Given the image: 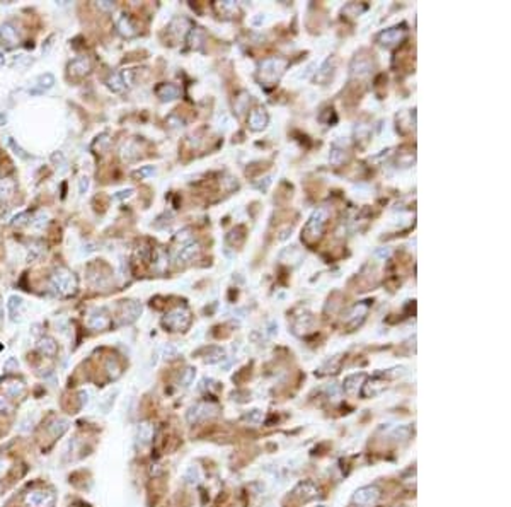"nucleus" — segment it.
<instances>
[{
  "label": "nucleus",
  "instance_id": "f257e3e1",
  "mask_svg": "<svg viewBox=\"0 0 511 507\" xmlns=\"http://www.w3.org/2000/svg\"><path fill=\"white\" fill-rule=\"evenodd\" d=\"M48 287L58 297H70L77 292L79 282H77V277L72 270H68L67 266H58L50 275Z\"/></svg>",
  "mask_w": 511,
  "mask_h": 507
},
{
  "label": "nucleus",
  "instance_id": "f03ea898",
  "mask_svg": "<svg viewBox=\"0 0 511 507\" xmlns=\"http://www.w3.org/2000/svg\"><path fill=\"white\" fill-rule=\"evenodd\" d=\"M329 216L331 212L327 207H319L317 210H313L312 216L309 217V220L304 225V232H302V239L307 244H313V242H317L322 238Z\"/></svg>",
  "mask_w": 511,
  "mask_h": 507
},
{
  "label": "nucleus",
  "instance_id": "7ed1b4c3",
  "mask_svg": "<svg viewBox=\"0 0 511 507\" xmlns=\"http://www.w3.org/2000/svg\"><path fill=\"white\" fill-rule=\"evenodd\" d=\"M288 67V62L285 58H266L259 63L257 67V79L263 86L266 87H273L278 80L281 79V75L285 73Z\"/></svg>",
  "mask_w": 511,
  "mask_h": 507
},
{
  "label": "nucleus",
  "instance_id": "20e7f679",
  "mask_svg": "<svg viewBox=\"0 0 511 507\" xmlns=\"http://www.w3.org/2000/svg\"><path fill=\"white\" fill-rule=\"evenodd\" d=\"M191 321L193 316L189 309L184 306H178V308L165 313V316L162 318V326L167 328L169 332H186L191 326Z\"/></svg>",
  "mask_w": 511,
  "mask_h": 507
},
{
  "label": "nucleus",
  "instance_id": "39448f33",
  "mask_svg": "<svg viewBox=\"0 0 511 507\" xmlns=\"http://www.w3.org/2000/svg\"><path fill=\"white\" fill-rule=\"evenodd\" d=\"M200 249L201 248H200V244L195 239L181 242L172 251V262H174V265H186V263L195 262V258H198L200 255Z\"/></svg>",
  "mask_w": 511,
  "mask_h": 507
},
{
  "label": "nucleus",
  "instance_id": "423d86ee",
  "mask_svg": "<svg viewBox=\"0 0 511 507\" xmlns=\"http://www.w3.org/2000/svg\"><path fill=\"white\" fill-rule=\"evenodd\" d=\"M218 411V407L210 401H200V403L193 405L188 411H186V420L189 424H201V422L208 420V418L215 417Z\"/></svg>",
  "mask_w": 511,
  "mask_h": 507
},
{
  "label": "nucleus",
  "instance_id": "0eeeda50",
  "mask_svg": "<svg viewBox=\"0 0 511 507\" xmlns=\"http://www.w3.org/2000/svg\"><path fill=\"white\" fill-rule=\"evenodd\" d=\"M112 319L111 314L108 313L106 308H96L92 311H89L86 318V326L89 330H94V332H104L111 326Z\"/></svg>",
  "mask_w": 511,
  "mask_h": 507
},
{
  "label": "nucleus",
  "instance_id": "6e6552de",
  "mask_svg": "<svg viewBox=\"0 0 511 507\" xmlns=\"http://www.w3.org/2000/svg\"><path fill=\"white\" fill-rule=\"evenodd\" d=\"M382 497V490L377 485H366L353 494V502L359 507H373Z\"/></svg>",
  "mask_w": 511,
  "mask_h": 507
},
{
  "label": "nucleus",
  "instance_id": "1a4fd4ad",
  "mask_svg": "<svg viewBox=\"0 0 511 507\" xmlns=\"http://www.w3.org/2000/svg\"><path fill=\"white\" fill-rule=\"evenodd\" d=\"M142 314V304L138 301H123L118 311V323L119 325H132Z\"/></svg>",
  "mask_w": 511,
  "mask_h": 507
},
{
  "label": "nucleus",
  "instance_id": "9d476101",
  "mask_svg": "<svg viewBox=\"0 0 511 507\" xmlns=\"http://www.w3.org/2000/svg\"><path fill=\"white\" fill-rule=\"evenodd\" d=\"M24 501L29 507H53L55 506V494L51 490L36 488V490L27 492Z\"/></svg>",
  "mask_w": 511,
  "mask_h": 507
},
{
  "label": "nucleus",
  "instance_id": "9b49d317",
  "mask_svg": "<svg viewBox=\"0 0 511 507\" xmlns=\"http://www.w3.org/2000/svg\"><path fill=\"white\" fill-rule=\"evenodd\" d=\"M407 31L404 26H396V27H390V29H385L382 31V33L377 36V41H378L382 47H387V48H392L396 47V45H399L400 41H404V38H406Z\"/></svg>",
  "mask_w": 511,
  "mask_h": 507
},
{
  "label": "nucleus",
  "instance_id": "f8f14e48",
  "mask_svg": "<svg viewBox=\"0 0 511 507\" xmlns=\"http://www.w3.org/2000/svg\"><path fill=\"white\" fill-rule=\"evenodd\" d=\"M293 497L304 502L313 501V499L319 497V487L312 480H304L300 483H297V487L293 488Z\"/></svg>",
  "mask_w": 511,
  "mask_h": 507
},
{
  "label": "nucleus",
  "instance_id": "ddd939ff",
  "mask_svg": "<svg viewBox=\"0 0 511 507\" xmlns=\"http://www.w3.org/2000/svg\"><path fill=\"white\" fill-rule=\"evenodd\" d=\"M368 309H370L368 301L359 302V304L353 306V309H351V311L348 313V316H346V325H348V328H350V330L358 328V326L361 325L363 321H365L366 314H368Z\"/></svg>",
  "mask_w": 511,
  "mask_h": 507
},
{
  "label": "nucleus",
  "instance_id": "4468645a",
  "mask_svg": "<svg viewBox=\"0 0 511 507\" xmlns=\"http://www.w3.org/2000/svg\"><path fill=\"white\" fill-rule=\"evenodd\" d=\"M313 325H315V319L313 316L310 314L309 311L300 313L298 316H295L293 323H291V328L297 335H307L313 330Z\"/></svg>",
  "mask_w": 511,
  "mask_h": 507
},
{
  "label": "nucleus",
  "instance_id": "2eb2a0df",
  "mask_svg": "<svg viewBox=\"0 0 511 507\" xmlns=\"http://www.w3.org/2000/svg\"><path fill=\"white\" fill-rule=\"evenodd\" d=\"M90 69H92V65H90V60L87 56H77L68 63V73L72 77H77V79L86 77L90 72Z\"/></svg>",
  "mask_w": 511,
  "mask_h": 507
},
{
  "label": "nucleus",
  "instance_id": "dca6fc26",
  "mask_svg": "<svg viewBox=\"0 0 511 507\" xmlns=\"http://www.w3.org/2000/svg\"><path fill=\"white\" fill-rule=\"evenodd\" d=\"M387 388V379L382 374H377L370 379L366 385H363V396L365 398H373L377 394H380L383 389Z\"/></svg>",
  "mask_w": 511,
  "mask_h": 507
},
{
  "label": "nucleus",
  "instance_id": "f3484780",
  "mask_svg": "<svg viewBox=\"0 0 511 507\" xmlns=\"http://www.w3.org/2000/svg\"><path fill=\"white\" fill-rule=\"evenodd\" d=\"M0 388H2V391L7 394V396L10 398H21L24 394V391H26V386H24V383L21 381V379H16V378H7L2 381V385H0Z\"/></svg>",
  "mask_w": 511,
  "mask_h": 507
},
{
  "label": "nucleus",
  "instance_id": "a211bd4d",
  "mask_svg": "<svg viewBox=\"0 0 511 507\" xmlns=\"http://www.w3.org/2000/svg\"><path fill=\"white\" fill-rule=\"evenodd\" d=\"M0 40H2V45L5 43V47L12 48L19 43V34H17V29L12 23H2L0 24Z\"/></svg>",
  "mask_w": 511,
  "mask_h": 507
},
{
  "label": "nucleus",
  "instance_id": "6ab92c4d",
  "mask_svg": "<svg viewBox=\"0 0 511 507\" xmlns=\"http://www.w3.org/2000/svg\"><path fill=\"white\" fill-rule=\"evenodd\" d=\"M365 378H366V374H363V372H356V374L348 376V378L343 381V391L346 394H350V396L356 394L359 389L363 388V381H365Z\"/></svg>",
  "mask_w": 511,
  "mask_h": 507
},
{
  "label": "nucleus",
  "instance_id": "aec40b11",
  "mask_svg": "<svg viewBox=\"0 0 511 507\" xmlns=\"http://www.w3.org/2000/svg\"><path fill=\"white\" fill-rule=\"evenodd\" d=\"M267 121H269V115H267V111L264 110V108H256V110L251 111V115H249V126H251L252 130H256V132L266 128Z\"/></svg>",
  "mask_w": 511,
  "mask_h": 507
},
{
  "label": "nucleus",
  "instance_id": "412c9836",
  "mask_svg": "<svg viewBox=\"0 0 511 507\" xmlns=\"http://www.w3.org/2000/svg\"><path fill=\"white\" fill-rule=\"evenodd\" d=\"M372 69H373L372 60L366 58V56H356V58L353 60V63H351V73L356 77L368 75V73L372 72Z\"/></svg>",
  "mask_w": 511,
  "mask_h": 507
},
{
  "label": "nucleus",
  "instance_id": "4be33fe9",
  "mask_svg": "<svg viewBox=\"0 0 511 507\" xmlns=\"http://www.w3.org/2000/svg\"><path fill=\"white\" fill-rule=\"evenodd\" d=\"M119 156H121L123 163H133L140 157V149L136 145V142L128 140V142H123V145L119 147Z\"/></svg>",
  "mask_w": 511,
  "mask_h": 507
},
{
  "label": "nucleus",
  "instance_id": "5701e85b",
  "mask_svg": "<svg viewBox=\"0 0 511 507\" xmlns=\"http://www.w3.org/2000/svg\"><path fill=\"white\" fill-rule=\"evenodd\" d=\"M334 69H336V60H334V58H327L326 62L322 63V67H320V69L317 70V73H315V77H313V80H315V82H319V84H322V86H324V84L329 82V79L333 77Z\"/></svg>",
  "mask_w": 511,
  "mask_h": 507
},
{
  "label": "nucleus",
  "instance_id": "b1692460",
  "mask_svg": "<svg viewBox=\"0 0 511 507\" xmlns=\"http://www.w3.org/2000/svg\"><path fill=\"white\" fill-rule=\"evenodd\" d=\"M36 348L40 350V354L46 355V357H55L58 354V343L51 337H41L36 343Z\"/></svg>",
  "mask_w": 511,
  "mask_h": 507
},
{
  "label": "nucleus",
  "instance_id": "393cba45",
  "mask_svg": "<svg viewBox=\"0 0 511 507\" xmlns=\"http://www.w3.org/2000/svg\"><path fill=\"white\" fill-rule=\"evenodd\" d=\"M188 31H189V23L184 17H176V19H172L171 24H169V33L178 38V40H182V38L188 34Z\"/></svg>",
  "mask_w": 511,
  "mask_h": 507
},
{
  "label": "nucleus",
  "instance_id": "a878e982",
  "mask_svg": "<svg viewBox=\"0 0 511 507\" xmlns=\"http://www.w3.org/2000/svg\"><path fill=\"white\" fill-rule=\"evenodd\" d=\"M155 93H157V97L160 101H172L178 99L179 94H181V89L176 84H160Z\"/></svg>",
  "mask_w": 511,
  "mask_h": 507
},
{
  "label": "nucleus",
  "instance_id": "bb28decb",
  "mask_svg": "<svg viewBox=\"0 0 511 507\" xmlns=\"http://www.w3.org/2000/svg\"><path fill=\"white\" fill-rule=\"evenodd\" d=\"M17 188V183L14 178H2L0 179V203L9 202L14 196Z\"/></svg>",
  "mask_w": 511,
  "mask_h": 507
},
{
  "label": "nucleus",
  "instance_id": "cd10ccee",
  "mask_svg": "<svg viewBox=\"0 0 511 507\" xmlns=\"http://www.w3.org/2000/svg\"><path fill=\"white\" fill-rule=\"evenodd\" d=\"M22 308H24L22 297H19V295H10L9 301H7V309H9L10 321L12 323L21 321V311H22Z\"/></svg>",
  "mask_w": 511,
  "mask_h": 507
},
{
  "label": "nucleus",
  "instance_id": "c85d7f7f",
  "mask_svg": "<svg viewBox=\"0 0 511 507\" xmlns=\"http://www.w3.org/2000/svg\"><path fill=\"white\" fill-rule=\"evenodd\" d=\"M150 263L155 268V272H164L169 265V255L162 248H155L150 256Z\"/></svg>",
  "mask_w": 511,
  "mask_h": 507
},
{
  "label": "nucleus",
  "instance_id": "c756f323",
  "mask_svg": "<svg viewBox=\"0 0 511 507\" xmlns=\"http://www.w3.org/2000/svg\"><path fill=\"white\" fill-rule=\"evenodd\" d=\"M106 84H108L109 91H112V93H125V91L128 89V86H126L125 82V77H123V72H111L108 80H106Z\"/></svg>",
  "mask_w": 511,
  "mask_h": 507
},
{
  "label": "nucleus",
  "instance_id": "7c9ffc66",
  "mask_svg": "<svg viewBox=\"0 0 511 507\" xmlns=\"http://www.w3.org/2000/svg\"><path fill=\"white\" fill-rule=\"evenodd\" d=\"M154 439V425L150 422H142L136 427V441L140 444H149Z\"/></svg>",
  "mask_w": 511,
  "mask_h": 507
},
{
  "label": "nucleus",
  "instance_id": "2f4dec72",
  "mask_svg": "<svg viewBox=\"0 0 511 507\" xmlns=\"http://www.w3.org/2000/svg\"><path fill=\"white\" fill-rule=\"evenodd\" d=\"M116 27H118L119 34H121V36H125V38H132V36H135V34H136L135 26H133L132 19H130L128 16L118 17V21H116Z\"/></svg>",
  "mask_w": 511,
  "mask_h": 507
},
{
  "label": "nucleus",
  "instance_id": "473e14b6",
  "mask_svg": "<svg viewBox=\"0 0 511 507\" xmlns=\"http://www.w3.org/2000/svg\"><path fill=\"white\" fill-rule=\"evenodd\" d=\"M67 431H68V420L67 418H53L51 424L48 425V432L51 434V437H60Z\"/></svg>",
  "mask_w": 511,
  "mask_h": 507
},
{
  "label": "nucleus",
  "instance_id": "72a5a7b5",
  "mask_svg": "<svg viewBox=\"0 0 511 507\" xmlns=\"http://www.w3.org/2000/svg\"><path fill=\"white\" fill-rule=\"evenodd\" d=\"M55 84H56V80H55V75H53L51 72H44V73H41V75L36 79L38 91H41V93H43V91L51 89V87L55 86Z\"/></svg>",
  "mask_w": 511,
  "mask_h": 507
},
{
  "label": "nucleus",
  "instance_id": "f704fd0d",
  "mask_svg": "<svg viewBox=\"0 0 511 507\" xmlns=\"http://www.w3.org/2000/svg\"><path fill=\"white\" fill-rule=\"evenodd\" d=\"M223 359V348L220 347H210L204 354V362L206 364H217Z\"/></svg>",
  "mask_w": 511,
  "mask_h": 507
},
{
  "label": "nucleus",
  "instance_id": "c9c22d12",
  "mask_svg": "<svg viewBox=\"0 0 511 507\" xmlns=\"http://www.w3.org/2000/svg\"><path fill=\"white\" fill-rule=\"evenodd\" d=\"M196 378V371L193 367H186L184 371L181 372V378H179V386H182V388H188V386L193 385V381H195Z\"/></svg>",
  "mask_w": 511,
  "mask_h": 507
},
{
  "label": "nucleus",
  "instance_id": "e433bc0d",
  "mask_svg": "<svg viewBox=\"0 0 511 507\" xmlns=\"http://www.w3.org/2000/svg\"><path fill=\"white\" fill-rule=\"evenodd\" d=\"M344 161H346V152H344V149H341V147H337L336 144H334L333 149H331V163H333L334 166H341Z\"/></svg>",
  "mask_w": 511,
  "mask_h": 507
},
{
  "label": "nucleus",
  "instance_id": "4c0bfd02",
  "mask_svg": "<svg viewBox=\"0 0 511 507\" xmlns=\"http://www.w3.org/2000/svg\"><path fill=\"white\" fill-rule=\"evenodd\" d=\"M106 371H108L111 379H118L119 376H121V365L118 364L116 359H108V361H106Z\"/></svg>",
  "mask_w": 511,
  "mask_h": 507
},
{
  "label": "nucleus",
  "instance_id": "58836bf2",
  "mask_svg": "<svg viewBox=\"0 0 511 507\" xmlns=\"http://www.w3.org/2000/svg\"><path fill=\"white\" fill-rule=\"evenodd\" d=\"M7 144H9V147H10V149H12V152L16 154V156L19 157V159H22V161L31 159V156L26 152V150L22 149V147L19 145V144L16 142V139H12V137H9V139H7Z\"/></svg>",
  "mask_w": 511,
  "mask_h": 507
},
{
  "label": "nucleus",
  "instance_id": "ea45409f",
  "mask_svg": "<svg viewBox=\"0 0 511 507\" xmlns=\"http://www.w3.org/2000/svg\"><path fill=\"white\" fill-rule=\"evenodd\" d=\"M249 101H251V96H249L247 93H242L239 97H235V111H237V115H242L245 110H247L249 106Z\"/></svg>",
  "mask_w": 511,
  "mask_h": 507
},
{
  "label": "nucleus",
  "instance_id": "a19ab883",
  "mask_svg": "<svg viewBox=\"0 0 511 507\" xmlns=\"http://www.w3.org/2000/svg\"><path fill=\"white\" fill-rule=\"evenodd\" d=\"M31 219H33V216H31L29 212H21V214H17V216L12 217L10 224H12L14 227H22V225H26V224H31Z\"/></svg>",
  "mask_w": 511,
  "mask_h": 507
},
{
  "label": "nucleus",
  "instance_id": "79ce46f5",
  "mask_svg": "<svg viewBox=\"0 0 511 507\" xmlns=\"http://www.w3.org/2000/svg\"><path fill=\"white\" fill-rule=\"evenodd\" d=\"M242 420L247 422L249 425H259L263 422V411L261 410H251L242 417Z\"/></svg>",
  "mask_w": 511,
  "mask_h": 507
},
{
  "label": "nucleus",
  "instance_id": "37998d69",
  "mask_svg": "<svg viewBox=\"0 0 511 507\" xmlns=\"http://www.w3.org/2000/svg\"><path fill=\"white\" fill-rule=\"evenodd\" d=\"M184 480L188 485H196L200 482V470L196 466H191L188 468V471H186L184 475Z\"/></svg>",
  "mask_w": 511,
  "mask_h": 507
},
{
  "label": "nucleus",
  "instance_id": "c03bdc74",
  "mask_svg": "<svg viewBox=\"0 0 511 507\" xmlns=\"http://www.w3.org/2000/svg\"><path fill=\"white\" fill-rule=\"evenodd\" d=\"M154 172H155L154 166H142L140 169H136V171H133L132 176H133V178H136V179H145V178H150Z\"/></svg>",
  "mask_w": 511,
  "mask_h": 507
},
{
  "label": "nucleus",
  "instance_id": "a18cd8bd",
  "mask_svg": "<svg viewBox=\"0 0 511 507\" xmlns=\"http://www.w3.org/2000/svg\"><path fill=\"white\" fill-rule=\"evenodd\" d=\"M193 239V234H191V229H182V231H179L178 234H176L174 241L178 242V244H181V242H186V241H191Z\"/></svg>",
  "mask_w": 511,
  "mask_h": 507
},
{
  "label": "nucleus",
  "instance_id": "49530a36",
  "mask_svg": "<svg viewBox=\"0 0 511 507\" xmlns=\"http://www.w3.org/2000/svg\"><path fill=\"white\" fill-rule=\"evenodd\" d=\"M46 219H48V217H46V214H44L43 210H40V212H38L36 216H33V219H31V224H33L34 227L41 229L44 224H46Z\"/></svg>",
  "mask_w": 511,
  "mask_h": 507
},
{
  "label": "nucleus",
  "instance_id": "de8ad7c7",
  "mask_svg": "<svg viewBox=\"0 0 511 507\" xmlns=\"http://www.w3.org/2000/svg\"><path fill=\"white\" fill-rule=\"evenodd\" d=\"M17 369H19V362H17V359L10 357L9 361L3 364V371L5 372H16Z\"/></svg>",
  "mask_w": 511,
  "mask_h": 507
},
{
  "label": "nucleus",
  "instance_id": "09e8293b",
  "mask_svg": "<svg viewBox=\"0 0 511 507\" xmlns=\"http://www.w3.org/2000/svg\"><path fill=\"white\" fill-rule=\"evenodd\" d=\"M51 163L55 164L56 168H58V166H65L67 161H65V156H63V152H60V150H58V152H53V154H51Z\"/></svg>",
  "mask_w": 511,
  "mask_h": 507
},
{
  "label": "nucleus",
  "instance_id": "8fccbe9b",
  "mask_svg": "<svg viewBox=\"0 0 511 507\" xmlns=\"http://www.w3.org/2000/svg\"><path fill=\"white\" fill-rule=\"evenodd\" d=\"M89 185H90V179L87 178V176H80V179H79V193H80V195L87 193V190H89Z\"/></svg>",
  "mask_w": 511,
  "mask_h": 507
},
{
  "label": "nucleus",
  "instance_id": "3c124183",
  "mask_svg": "<svg viewBox=\"0 0 511 507\" xmlns=\"http://www.w3.org/2000/svg\"><path fill=\"white\" fill-rule=\"evenodd\" d=\"M218 9H220V12H228V10H230V12H235V10H237V5H235L234 2H222V3H218Z\"/></svg>",
  "mask_w": 511,
  "mask_h": 507
},
{
  "label": "nucleus",
  "instance_id": "603ef678",
  "mask_svg": "<svg viewBox=\"0 0 511 507\" xmlns=\"http://www.w3.org/2000/svg\"><path fill=\"white\" fill-rule=\"evenodd\" d=\"M133 193H135V190H133V188H126V190H121V192L116 193L114 198L116 200H125V198H130Z\"/></svg>",
  "mask_w": 511,
  "mask_h": 507
},
{
  "label": "nucleus",
  "instance_id": "864d4df0",
  "mask_svg": "<svg viewBox=\"0 0 511 507\" xmlns=\"http://www.w3.org/2000/svg\"><path fill=\"white\" fill-rule=\"evenodd\" d=\"M109 145V139H108V135H101V137H97V140H96V142H94V149H97V147H99V150L102 149V147H108Z\"/></svg>",
  "mask_w": 511,
  "mask_h": 507
},
{
  "label": "nucleus",
  "instance_id": "5fc2aeb1",
  "mask_svg": "<svg viewBox=\"0 0 511 507\" xmlns=\"http://www.w3.org/2000/svg\"><path fill=\"white\" fill-rule=\"evenodd\" d=\"M97 7H99L101 10H108V12H112L114 10V2H108V0H104V2H97Z\"/></svg>",
  "mask_w": 511,
  "mask_h": 507
},
{
  "label": "nucleus",
  "instance_id": "6e6d98bb",
  "mask_svg": "<svg viewBox=\"0 0 511 507\" xmlns=\"http://www.w3.org/2000/svg\"><path fill=\"white\" fill-rule=\"evenodd\" d=\"M7 410H10L9 398H5V396H0V411H7Z\"/></svg>",
  "mask_w": 511,
  "mask_h": 507
},
{
  "label": "nucleus",
  "instance_id": "4d7b16f0",
  "mask_svg": "<svg viewBox=\"0 0 511 507\" xmlns=\"http://www.w3.org/2000/svg\"><path fill=\"white\" fill-rule=\"evenodd\" d=\"M53 38H55V36H50V38H48V41H46V45H44V47H43V51H44V53H46V51L48 50H50V48H51V41H53Z\"/></svg>",
  "mask_w": 511,
  "mask_h": 507
},
{
  "label": "nucleus",
  "instance_id": "13d9d810",
  "mask_svg": "<svg viewBox=\"0 0 511 507\" xmlns=\"http://www.w3.org/2000/svg\"><path fill=\"white\" fill-rule=\"evenodd\" d=\"M2 65H5V55L0 51V67H2Z\"/></svg>",
  "mask_w": 511,
  "mask_h": 507
},
{
  "label": "nucleus",
  "instance_id": "bf43d9fd",
  "mask_svg": "<svg viewBox=\"0 0 511 507\" xmlns=\"http://www.w3.org/2000/svg\"><path fill=\"white\" fill-rule=\"evenodd\" d=\"M2 318H3V311H2V304H0V321H2Z\"/></svg>",
  "mask_w": 511,
  "mask_h": 507
}]
</instances>
